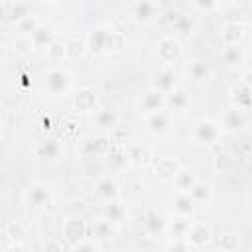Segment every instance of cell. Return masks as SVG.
I'll return each mask as SVG.
<instances>
[{
	"mask_svg": "<svg viewBox=\"0 0 252 252\" xmlns=\"http://www.w3.org/2000/svg\"><path fill=\"white\" fill-rule=\"evenodd\" d=\"M87 51L93 55H100V53H116L124 47L126 37L120 32H114L106 26H96L89 32L87 39Z\"/></svg>",
	"mask_w": 252,
	"mask_h": 252,
	"instance_id": "6da1fadb",
	"label": "cell"
},
{
	"mask_svg": "<svg viewBox=\"0 0 252 252\" xmlns=\"http://www.w3.org/2000/svg\"><path fill=\"white\" fill-rule=\"evenodd\" d=\"M73 85H75L73 73L67 67H63V65H53V67L43 71L41 89L51 98H65V96H69V93L73 91Z\"/></svg>",
	"mask_w": 252,
	"mask_h": 252,
	"instance_id": "7a4b0ae2",
	"label": "cell"
},
{
	"mask_svg": "<svg viewBox=\"0 0 252 252\" xmlns=\"http://www.w3.org/2000/svg\"><path fill=\"white\" fill-rule=\"evenodd\" d=\"M191 140L197 144V146H203V148H213L220 142L222 138V132L219 128V122L213 120V118H197L191 126V132H189Z\"/></svg>",
	"mask_w": 252,
	"mask_h": 252,
	"instance_id": "3957f363",
	"label": "cell"
},
{
	"mask_svg": "<svg viewBox=\"0 0 252 252\" xmlns=\"http://www.w3.org/2000/svg\"><path fill=\"white\" fill-rule=\"evenodd\" d=\"M112 150H114V140L108 134H96L87 138L81 144L79 154L85 161H100V159H106Z\"/></svg>",
	"mask_w": 252,
	"mask_h": 252,
	"instance_id": "277c9868",
	"label": "cell"
},
{
	"mask_svg": "<svg viewBox=\"0 0 252 252\" xmlns=\"http://www.w3.org/2000/svg\"><path fill=\"white\" fill-rule=\"evenodd\" d=\"M24 203L32 209H43V207H49L53 203V191L47 183L43 181H32L26 189H24V195H22Z\"/></svg>",
	"mask_w": 252,
	"mask_h": 252,
	"instance_id": "5b68a950",
	"label": "cell"
},
{
	"mask_svg": "<svg viewBox=\"0 0 252 252\" xmlns=\"http://www.w3.org/2000/svg\"><path fill=\"white\" fill-rule=\"evenodd\" d=\"M248 122H250L248 112H242V110H238V108H234V106H228V108H224L222 114H220L219 128H220L222 134H232V136H236V134H240V132H244V130L248 128Z\"/></svg>",
	"mask_w": 252,
	"mask_h": 252,
	"instance_id": "8992f818",
	"label": "cell"
},
{
	"mask_svg": "<svg viewBox=\"0 0 252 252\" xmlns=\"http://www.w3.org/2000/svg\"><path fill=\"white\" fill-rule=\"evenodd\" d=\"M63 142L59 138L53 136H45L41 140H37L32 148V154L37 161H57L63 156Z\"/></svg>",
	"mask_w": 252,
	"mask_h": 252,
	"instance_id": "52a82bcc",
	"label": "cell"
},
{
	"mask_svg": "<svg viewBox=\"0 0 252 252\" xmlns=\"http://www.w3.org/2000/svg\"><path fill=\"white\" fill-rule=\"evenodd\" d=\"M161 6L154 0H140L130 6V18L138 26H152L159 18Z\"/></svg>",
	"mask_w": 252,
	"mask_h": 252,
	"instance_id": "ba28073f",
	"label": "cell"
},
{
	"mask_svg": "<svg viewBox=\"0 0 252 252\" xmlns=\"http://www.w3.org/2000/svg\"><path fill=\"white\" fill-rule=\"evenodd\" d=\"M156 53H158V59L163 63V67H173L181 59L183 47H181V41L177 37L163 35L156 45Z\"/></svg>",
	"mask_w": 252,
	"mask_h": 252,
	"instance_id": "9c48e42d",
	"label": "cell"
},
{
	"mask_svg": "<svg viewBox=\"0 0 252 252\" xmlns=\"http://www.w3.org/2000/svg\"><path fill=\"white\" fill-rule=\"evenodd\" d=\"M183 240H185L193 250H197V248H205V246H209L211 240H213V228H211L207 222L191 220Z\"/></svg>",
	"mask_w": 252,
	"mask_h": 252,
	"instance_id": "30bf717a",
	"label": "cell"
},
{
	"mask_svg": "<svg viewBox=\"0 0 252 252\" xmlns=\"http://www.w3.org/2000/svg\"><path fill=\"white\" fill-rule=\"evenodd\" d=\"M142 228H144V232L148 234V236H152V238H158V236H161L163 232H165V228H167V217L163 215V211H159V209H148V211H144V215H142Z\"/></svg>",
	"mask_w": 252,
	"mask_h": 252,
	"instance_id": "8fae6325",
	"label": "cell"
},
{
	"mask_svg": "<svg viewBox=\"0 0 252 252\" xmlns=\"http://www.w3.org/2000/svg\"><path fill=\"white\" fill-rule=\"evenodd\" d=\"M230 100H232L234 108H238L242 112H250V108H252V87H250V81L246 77L236 79V83L230 87Z\"/></svg>",
	"mask_w": 252,
	"mask_h": 252,
	"instance_id": "7c38bea8",
	"label": "cell"
},
{
	"mask_svg": "<svg viewBox=\"0 0 252 252\" xmlns=\"http://www.w3.org/2000/svg\"><path fill=\"white\" fill-rule=\"evenodd\" d=\"M126 159L130 165L134 167H148L154 163L156 156H154V150L152 146L148 144H128L126 148Z\"/></svg>",
	"mask_w": 252,
	"mask_h": 252,
	"instance_id": "4fadbf2b",
	"label": "cell"
},
{
	"mask_svg": "<svg viewBox=\"0 0 252 252\" xmlns=\"http://www.w3.org/2000/svg\"><path fill=\"white\" fill-rule=\"evenodd\" d=\"M177 87H181V85H179V75L173 67H161L152 79V89H156L161 94H169Z\"/></svg>",
	"mask_w": 252,
	"mask_h": 252,
	"instance_id": "5bb4252c",
	"label": "cell"
},
{
	"mask_svg": "<svg viewBox=\"0 0 252 252\" xmlns=\"http://www.w3.org/2000/svg\"><path fill=\"white\" fill-rule=\"evenodd\" d=\"M73 106L77 112H83V114H94V110L98 108V94L94 89L91 87H81L79 91H75L73 94Z\"/></svg>",
	"mask_w": 252,
	"mask_h": 252,
	"instance_id": "9a60e30c",
	"label": "cell"
},
{
	"mask_svg": "<svg viewBox=\"0 0 252 252\" xmlns=\"http://www.w3.org/2000/svg\"><path fill=\"white\" fill-rule=\"evenodd\" d=\"M138 110L142 116H150L165 110V94L158 93L156 89H148L138 100Z\"/></svg>",
	"mask_w": 252,
	"mask_h": 252,
	"instance_id": "2e32d148",
	"label": "cell"
},
{
	"mask_svg": "<svg viewBox=\"0 0 252 252\" xmlns=\"http://www.w3.org/2000/svg\"><path fill=\"white\" fill-rule=\"evenodd\" d=\"M179 167H181V163H179L175 158H169V156L156 158V159H154V163H152L154 175H156L161 183H171Z\"/></svg>",
	"mask_w": 252,
	"mask_h": 252,
	"instance_id": "e0dca14e",
	"label": "cell"
},
{
	"mask_svg": "<svg viewBox=\"0 0 252 252\" xmlns=\"http://www.w3.org/2000/svg\"><path fill=\"white\" fill-rule=\"evenodd\" d=\"M87 232H89V224L83 220V219H77V217H71L63 222L61 226V236L65 242H69L71 246L83 238H87Z\"/></svg>",
	"mask_w": 252,
	"mask_h": 252,
	"instance_id": "ac0fdd59",
	"label": "cell"
},
{
	"mask_svg": "<svg viewBox=\"0 0 252 252\" xmlns=\"http://www.w3.org/2000/svg\"><path fill=\"white\" fill-rule=\"evenodd\" d=\"M246 35V28L242 22H224L220 26V32H219V37H220V43L222 47H230V45H240L242 39Z\"/></svg>",
	"mask_w": 252,
	"mask_h": 252,
	"instance_id": "d6986e66",
	"label": "cell"
},
{
	"mask_svg": "<svg viewBox=\"0 0 252 252\" xmlns=\"http://www.w3.org/2000/svg\"><path fill=\"white\" fill-rule=\"evenodd\" d=\"M144 122H146V130L156 138H161L171 130V114L165 110L144 116Z\"/></svg>",
	"mask_w": 252,
	"mask_h": 252,
	"instance_id": "ffe728a7",
	"label": "cell"
},
{
	"mask_svg": "<svg viewBox=\"0 0 252 252\" xmlns=\"http://www.w3.org/2000/svg\"><path fill=\"white\" fill-rule=\"evenodd\" d=\"M167 24H169V28H171L175 33H181V35H189V33H193L195 28H197L195 18L189 16V14H183V12H179V10L167 12Z\"/></svg>",
	"mask_w": 252,
	"mask_h": 252,
	"instance_id": "44dd1931",
	"label": "cell"
},
{
	"mask_svg": "<svg viewBox=\"0 0 252 252\" xmlns=\"http://www.w3.org/2000/svg\"><path fill=\"white\" fill-rule=\"evenodd\" d=\"M94 193L102 203H110L120 199V185L112 175H102L94 185Z\"/></svg>",
	"mask_w": 252,
	"mask_h": 252,
	"instance_id": "7402d4cb",
	"label": "cell"
},
{
	"mask_svg": "<svg viewBox=\"0 0 252 252\" xmlns=\"http://www.w3.org/2000/svg\"><path fill=\"white\" fill-rule=\"evenodd\" d=\"M120 120V114L114 106H100L94 110V126L104 134V132H112L116 130Z\"/></svg>",
	"mask_w": 252,
	"mask_h": 252,
	"instance_id": "603a6c76",
	"label": "cell"
},
{
	"mask_svg": "<svg viewBox=\"0 0 252 252\" xmlns=\"http://www.w3.org/2000/svg\"><path fill=\"white\" fill-rule=\"evenodd\" d=\"M191 104V98H189V93L183 89V87H177L175 91H171L169 94H165V112L169 114H181L189 108Z\"/></svg>",
	"mask_w": 252,
	"mask_h": 252,
	"instance_id": "cb8c5ba5",
	"label": "cell"
},
{
	"mask_svg": "<svg viewBox=\"0 0 252 252\" xmlns=\"http://www.w3.org/2000/svg\"><path fill=\"white\" fill-rule=\"evenodd\" d=\"M195 203L191 201V197L187 193H175L171 199H169V209L173 213V217H179V219H187L191 220L193 213H195Z\"/></svg>",
	"mask_w": 252,
	"mask_h": 252,
	"instance_id": "d4e9b609",
	"label": "cell"
},
{
	"mask_svg": "<svg viewBox=\"0 0 252 252\" xmlns=\"http://www.w3.org/2000/svg\"><path fill=\"white\" fill-rule=\"evenodd\" d=\"M199 179H201V177L197 175V171H195L193 167L181 165V167L177 169V173H175L171 185H173L175 193H189V189H191Z\"/></svg>",
	"mask_w": 252,
	"mask_h": 252,
	"instance_id": "484cf974",
	"label": "cell"
},
{
	"mask_svg": "<svg viewBox=\"0 0 252 252\" xmlns=\"http://www.w3.org/2000/svg\"><path fill=\"white\" fill-rule=\"evenodd\" d=\"M211 165H213V169H215L217 173L228 175V173L236 171V167H238V156H236L234 152H230V150H222V152L215 154Z\"/></svg>",
	"mask_w": 252,
	"mask_h": 252,
	"instance_id": "4316f807",
	"label": "cell"
},
{
	"mask_svg": "<svg viewBox=\"0 0 252 252\" xmlns=\"http://www.w3.org/2000/svg\"><path fill=\"white\" fill-rule=\"evenodd\" d=\"M126 217H128V209L122 203V199L104 203V207H102V219H106L110 224H120V222H124Z\"/></svg>",
	"mask_w": 252,
	"mask_h": 252,
	"instance_id": "83f0119b",
	"label": "cell"
},
{
	"mask_svg": "<svg viewBox=\"0 0 252 252\" xmlns=\"http://www.w3.org/2000/svg\"><path fill=\"white\" fill-rule=\"evenodd\" d=\"M187 195L191 197V201H193L195 205H209V203L213 201L215 191H213V185H211L209 181L199 179V181L189 189V193H187Z\"/></svg>",
	"mask_w": 252,
	"mask_h": 252,
	"instance_id": "f1b7e54d",
	"label": "cell"
},
{
	"mask_svg": "<svg viewBox=\"0 0 252 252\" xmlns=\"http://www.w3.org/2000/svg\"><path fill=\"white\" fill-rule=\"evenodd\" d=\"M45 57H47V61L53 63V65H59V63H63V61H67L65 41L55 37V39L45 47Z\"/></svg>",
	"mask_w": 252,
	"mask_h": 252,
	"instance_id": "f546056e",
	"label": "cell"
},
{
	"mask_svg": "<svg viewBox=\"0 0 252 252\" xmlns=\"http://www.w3.org/2000/svg\"><path fill=\"white\" fill-rule=\"evenodd\" d=\"M244 49L240 45H230V47H222L220 51V61L226 65V67H238L240 63H244Z\"/></svg>",
	"mask_w": 252,
	"mask_h": 252,
	"instance_id": "4dcf8cb0",
	"label": "cell"
},
{
	"mask_svg": "<svg viewBox=\"0 0 252 252\" xmlns=\"http://www.w3.org/2000/svg\"><path fill=\"white\" fill-rule=\"evenodd\" d=\"M65 51H67V61H79L87 53V43L81 37H69L65 39Z\"/></svg>",
	"mask_w": 252,
	"mask_h": 252,
	"instance_id": "1f68e13d",
	"label": "cell"
},
{
	"mask_svg": "<svg viewBox=\"0 0 252 252\" xmlns=\"http://www.w3.org/2000/svg\"><path fill=\"white\" fill-rule=\"evenodd\" d=\"M32 37V41H33V47L35 49H45L53 39H55V32L51 30V28H47V26H43V24H39L37 28H35V32L30 35Z\"/></svg>",
	"mask_w": 252,
	"mask_h": 252,
	"instance_id": "d6a6232c",
	"label": "cell"
},
{
	"mask_svg": "<svg viewBox=\"0 0 252 252\" xmlns=\"http://www.w3.org/2000/svg\"><path fill=\"white\" fill-rule=\"evenodd\" d=\"M187 75H189V79H193L197 83L199 81H207L211 77V67L205 61H201V59H193L187 65Z\"/></svg>",
	"mask_w": 252,
	"mask_h": 252,
	"instance_id": "836d02e7",
	"label": "cell"
},
{
	"mask_svg": "<svg viewBox=\"0 0 252 252\" xmlns=\"http://www.w3.org/2000/svg\"><path fill=\"white\" fill-rule=\"evenodd\" d=\"M12 51H14L18 57H28L32 51H35L32 37H30V35H18V33H16L14 39H12Z\"/></svg>",
	"mask_w": 252,
	"mask_h": 252,
	"instance_id": "e575fe53",
	"label": "cell"
},
{
	"mask_svg": "<svg viewBox=\"0 0 252 252\" xmlns=\"http://www.w3.org/2000/svg\"><path fill=\"white\" fill-rule=\"evenodd\" d=\"M112 226L114 224H110L106 219H96L93 224H91V230H93V238L94 240H106V238H112Z\"/></svg>",
	"mask_w": 252,
	"mask_h": 252,
	"instance_id": "d590c367",
	"label": "cell"
},
{
	"mask_svg": "<svg viewBox=\"0 0 252 252\" xmlns=\"http://www.w3.org/2000/svg\"><path fill=\"white\" fill-rule=\"evenodd\" d=\"M189 222L187 219H179V217H173V219H167V228L165 232H169L173 238H185V232L189 228Z\"/></svg>",
	"mask_w": 252,
	"mask_h": 252,
	"instance_id": "8d00e7d4",
	"label": "cell"
},
{
	"mask_svg": "<svg viewBox=\"0 0 252 252\" xmlns=\"http://www.w3.org/2000/svg\"><path fill=\"white\" fill-rule=\"evenodd\" d=\"M2 236H6L10 244H14V242H24L26 230H24V226H22L18 220H10V222L4 226V230H2Z\"/></svg>",
	"mask_w": 252,
	"mask_h": 252,
	"instance_id": "74e56055",
	"label": "cell"
},
{
	"mask_svg": "<svg viewBox=\"0 0 252 252\" xmlns=\"http://www.w3.org/2000/svg\"><path fill=\"white\" fill-rule=\"evenodd\" d=\"M37 26H39V20H37V16L32 12V14H28L26 18H22L20 22H16V33H18V35H32Z\"/></svg>",
	"mask_w": 252,
	"mask_h": 252,
	"instance_id": "f35d334b",
	"label": "cell"
},
{
	"mask_svg": "<svg viewBox=\"0 0 252 252\" xmlns=\"http://www.w3.org/2000/svg\"><path fill=\"white\" fill-rule=\"evenodd\" d=\"M240 246V238L236 232H222L219 236V248L222 252H236Z\"/></svg>",
	"mask_w": 252,
	"mask_h": 252,
	"instance_id": "ab89813d",
	"label": "cell"
},
{
	"mask_svg": "<svg viewBox=\"0 0 252 252\" xmlns=\"http://www.w3.org/2000/svg\"><path fill=\"white\" fill-rule=\"evenodd\" d=\"M187 6L193 12H199V14H211V12H215V10L220 8V4L215 2V0H189Z\"/></svg>",
	"mask_w": 252,
	"mask_h": 252,
	"instance_id": "60d3db41",
	"label": "cell"
},
{
	"mask_svg": "<svg viewBox=\"0 0 252 252\" xmlns=\"http://www.w3.org/2000/svg\"><path fill=\"white\" fill-rule=\"evenodd\" d=\"M69 252H102V248H100V242L98 240H94V238H83V240L75 242Z\"/></svg>",
	"mask_w": 252,
	"mask_h": 252,
	"instance_id": "b9f144b4",
	"label": "cell"
},
{
	"mask_svg": "<svg viewBox=\"0 0 252 252\" xmlns=\"http://www.w3.org/2000/svg\"><path fill=\"white\" fill-rule=\"evenodd\" d=\"M163 252H195L183 238H171L167 244H165V250Z\"/></svg>",
	"mask_w": 252,
	"mask_h": 252,
	"instance_id": "7bdbcfd3",
	"label": "cell"
},
{
	"mask_svg": "<svg viewBox=\"0 0 252 252\" xmlns=\"http://www.w3.org/2000/svg\"><path fill=\"white\" fill-rule=\"evenodd\" d=\"M28 14H32V10H30L28 4H14L12 10H10V18H12L14 22H20V20L26 18Z\"/></svg>",
	"mask_w": 252,
	"mask_h": 252,
	"instance_id": "ee69618b",
	"label": "cell"
},
{
	"mask_svg": "<svg viewBox=\"0 0 252 252\" xmlns=\"http://www.w3.org/2000/svg\"><path fill=\"white\" fill-rule=\"evenodd\" d=\"M43 252H63L61 240H57V238H47V240H45V246H43Z\"/></svg>",
	"mask_w": 252,
	"mask_h": 252,
	"instance_id": "f6af8a7d",
	"label": "cell"
},
{
	"mask_svg": "<svg viewBox=\"0 0 252 252\" xmlns=\"http://www.w3.org/2000/svg\"><path fill=\"white\" fill-rule=\"evenodd\" d=\"M2 252H30V250L26 248V244H24V242H14V244L6 246Z\"/></svg>",
	"mask_w": 252,
	"mask_h": 252,
	"instance_id": "bcb514c9",
	"label": "cell"
},
{
	"mask_svg": "<svg viewBox=\"0 0 252 252\" xmlns=\"http://www.w3.org/2000/svg\"><path fill=\"white\" fill-rule=\"evenodd\" d=\"M4 55H6V47H4V43H0V63L4 61Z\"/></svg>",
	"mask_w": 252,
	"mask_h": 252,
	"instance_id": "7dc6e473",
	"label": "cell"
},
{
	"mask_svg": "<svg viewBox=\"0 0 252 252\" xmlns=\"http://www.w3.org/2000/svg\"><path fill=\"white\" fill-rule=\"evenodd\" d=\"M0 136H2V120H0Z\"/></svg>",
	"mask_w": 252,
	"mask_h": 252,
	"instance_id": "c3c4849f",
	"label": "cell"
}]
</instances>
